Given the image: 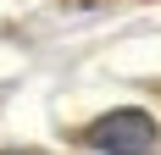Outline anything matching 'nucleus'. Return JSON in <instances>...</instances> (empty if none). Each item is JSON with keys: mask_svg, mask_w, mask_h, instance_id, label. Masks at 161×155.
<instances>
[{"mask_svg": "<svg viewBox=\"0 0 161 155\" xmlns=\"http://www.w3.org/2000/svg\"><path fill=\"white\" fill-rule=\"evenodd\" d=\"M83 144L100 155H150L156 150V122L145 111H106L100 122L83 127Z\"/></svg>", "mask_w": 161, "mask_h": 155, "instance_id": "1", "label": "nucleus"}, {"mask_svg": "<svg viewBox=\"0 0 161 155\" xmlns=\"http://www.w3.org/2000/svg\"><path fill=\"white\" fill-rule=\"evenodd\" d=\"M0 155H33V150H0Z\"/></svg>", "mask_w": 161, "mask_h": 155, "instance_id": "2", "label": "nucleus"}]
</instances>
